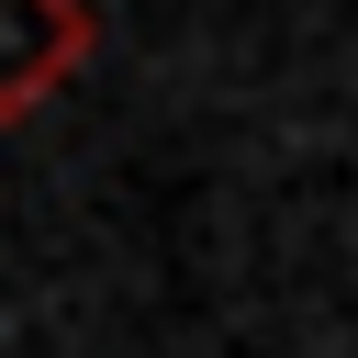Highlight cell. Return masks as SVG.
<instances>
[{"label":"cell","mask_w":358,"mask_h":358,"mask_svg":"<svg viewBox=\"0 0 358 358\" xmlns=\"http://www.w3.org/2000/svg\"><path fill=\"white\" fill-rule=\"evenodd\" d=\"M101 45L90 0H0V123H34Z\"/></svg>","instance_id":"obj_1"}]
</instances>
